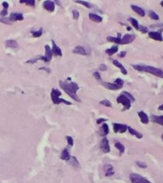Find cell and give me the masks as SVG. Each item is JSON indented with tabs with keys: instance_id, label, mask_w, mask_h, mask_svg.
Instances as JSON below:
<instances>
[{
	"instance_id": "44",
	"label": "cell",
	"mask_w": 163,
	"mask_h": 183,
	"mask_svg": "<svg viewBox=\"0 0 163 183\" xmlns=\"http://www.w3.org/2000/svg\"><path fill=\"white\" fill-rule=\"evenodd\" d=\"M106 121H107V119H106V118H98L96 120V123L100 124V123H103V122H106Z\"/></svg>"
},
{
	"instance_id": "33",
	"label": "cell",
	"mask_w": 163,
	"mask_h": 183,
	"mask_svg": "<svg viewBox=\"0 0 163 183\" xmlns=\"http://www.w3.org/2000/svg\"><path fill=\"white\" fill-rule=\"evenodd\" d=\"M76 2L78 3V4H80V5H83L84 7L87 8V9H91V8H92V4L87 2V1H83V0H76Z\"/></svg>"
},
{
	"instance_id": "43",
	"label": "cell",
	"mask_w": 163,
	"mask_h": 183,
	"mask_svg": "<svg viewBox=\"0 0 163 183\" xmlns=\"http://www.w3.org/2000/svg\"><path fill=\"white\" fill-rule=\"evenodd\" d=\"M7 14H8V10L3 9V11L0 12V15H2V17H5V15H7Z\"/></svg>"
},
{
	"instance_id": "1",
	"label": "cell",
	"mask_w": 163,
	"mask_h": 183,
	"mask_svg": "<svg viewBox=\"0 0 163 183\" xmlns=\"http://www.w3.org/2000/svg\"><path fill=\"white\" fill-rule=\"evenodd\" d=\"M59 85L61 87V89L66 93L69 96H71L72 99H75L77 102H81L80 98L78 97V95H76V92L79 89V86L75 82H65V81H60Z\"/></svg>"
},
{
	"instance_id": "14",
	"label": "cell",
	"mask_w": 163,
	"mask_h": 183,
	"mask_svg": "<svg viewBox=\"0 0 163 183\" xmlns=\"http://www.w3.org/2000/svg\"><path fill=\"white\" fill-rule=\"evenodd\" d=\"M53 43V49H52V52H53V55H55V56H61L62 55V51L61 49L55 44V42L53 40L52 41Z\"/></svg>"
},
{
	"instance_id": "36",
	"label": "cell",
	"mask_w": 163,
	"mask_h": 183,
	"mask_svg": "<svg viewBox=\"0 0 163 183\" xmlns=\"http://www.w3.org/2000/svg\"><path fill=\"white\" fill-rule=\"evenodd\" d=\"M100 104L105 106V107H108V108H111L112 107V103L108 100V99H103V100L100 101Z\"/></svg>"
},
{
	"instance_id": "32",
	"label": "cell",
	"mask_w": 163,
	"mask_h": 183,
	"mask_svg": "<svg viewBox=\"0 0 163 183\" xmlns=\"http://www.w3.org/2000/svg\"><path fill=\"white\" fill-rule=\"evenodd\" d=\"M69 161H70L71 165H72V166H74V167H76H76L78 168L79 166H80V165H79V163H78V161H77V159H76L75 156H71V159H70V160H69Z\"/></svg>"
},
{
	"instance_id": "50",
	"label": "cell",
	"mask_w": 163,
	"mask_h": 183,
	"mask_svg": "<svg viewBox=\"0 0 163 183\" xmlns=\"http://www.w3.org/2000/svg\"><path fill=\"white\" fill-rule=\"evenodd\" d=\"M158 110H159V111H163V105H160V106H159Z\"/></svg>"
},
{
	"instance_id": "20",
	"label": "cell",
	"mask_w": 163,
	"mask_h": 183,
	"mask_svg": "<svg viewBox=\"0 0 163 183\" xmlns=\"http://www.w3.org/2000/svg\"><path fill=\"white\" fill-rule=\"evenodd\" d=\"M5 45L6 47L8 48H12V49H16V48H18V43H17V41H15L13 39H9V40H7L6 42H5Z\"/></svg>"
},
{
	"instance_id": "26",
	"label": "cell",
	"mask_w": 163,
	"mask_h": 183,
	"mask_svg": "<svg viewBox=\"0 0 163 183\" xmlns=\"http://www.w3.org/2000/svg\"><path fill=\"white\" fill-rule=\"evenodd\" d=\"M107 40L109 41V42H113V43H116V44L119 45V44H120V40H121V36H120V35L118 34L117 37L108 36V37H107Z\"/></svg>"
},
{
	"instance_id": "24",
	"label": "cell",
	"mask_w": 163,
	"mask_h": 183,
	"mask_svg": "<svg viewBox=\"0 0 163 183\" xmlns=\"http://www.w3.org/2000/svg\"><path fill=\"white\" fill-rule=\"evenodd\" d=\"M152 121L163 126V115H153L152 116Z\"/></svg>"
},
{
	"instance_id": "51",
	"label": "cell",
	"mask_w": 163,
	"mask_h": 183,
	"mask_svg": "<svg viewBox=\"0 0 163 183\" xmlns=\"http://www.w3.org/2000/svg\"><path fill=\"white\" fill-rule=\"evenodd\" d=\"M160 5H161V7L163 8V0H162V1L160 2Z\"/></svg>"
},
{
	"instance_id": "18",
	"label": "cell",
	"mask_w": 163,
	"mask_h": 183,
	"mask_svg": "<svg viewBox=\"0 0 163 183\" xmlns=\"http://www.w3.org/2000/svg\"><path fill=\"white\" fill-rule=\"evenodd\" d=\"M131 8H132V10H133L135 13H136L138 15H140L141 17H143V16H145V11L142 9V8H140L139 6H136V5H132V6H131Z\"/></svg>"
},
{
	"instance_id": "2",
	"label": "cell",
	"mask_w": 163,
	"mask_h": 183,
	"mask_svg": "<svg viewBox=\"0 0 163 183\" xmlns=\"http://www.w3.org/2000/svg\"><path fill=\"white\" fill-rule=\"evenodd\" d=\"M133 68L135 71L149 73H152L157 77L163 78V70H161L159 68H156V67H153V66H147V65H139V64L133 65Z\"/></svg>"
},
{
	"instance_id": "47",
	"label": "cell",
	"mask_w": 163,
	"mask_h": 183,
	"mask_svg": "<svg viewBox=\"0 0 163 183\" xmlns=\"http://www.w3.org/2000/svg\"><path fill=\"white\" fill-rule=\"evenodd\" d=\"M139 30H140V32H147V31H148L147 28L143 27V26H140V27H139Z\"/></svg>"
},
{
	"instance_id": "22",
	"label": "cell",
	"mask_w": 163,
	"mask_h": 183,
	"mask_svg": "<svg viewBox=\"0 0 163 183\" xmlns=\"http://www.w3.org/2000/svg\"><path fill=\"white\" fill-rule=\"evenodd\" d=\"M61 159L62 160H65V161H69L70 159H71V155H70V152H69V150L66 148V149H64L62 153H61Z\"/></svg>"
},
{
	"instance_id": "10",
	"label": "cell",
	"mask_w": 163,
	"mask_h": 183,
	"mask_svg": "<svg viewBox=\"0 0 163 183\" xmlns=\"http://www.w3.org/2000/svg\"><path fill=\"white\" fill-rule=\"evenodd\" d=\"M148 35L150 38L153 40H157V41H163V37L160 32H156V31H152L148 32Z\"/></svg>"
},
{
	"instance_id": "9",
	"label": "cell",
	"mask_w": 163,
	"mask_h": 183,
	"mask_svg": "<svg viewBox=\"0 0 163 183\" xmlns=\"http://www.w3.org/2000/svg\"><path fill=\"white\" fill-rule=\"evenodd\" d=\"M128 130V126L124 125V124H119V123H113V131L115 133H120L123 134Z\"/></svg>"
},
{
	"instance_id": "16",
	"label": "cell",
	"mask_w": 163,
	"mask_h": 183,
	"mask_svg": "<svg viewBox=\"0 0 163 183\" xmlns=\"http://www.w3.org/2000/svg\"><path fill=\"white\" fill-rule=\"evenodd\" d=\"M72 53L76 54H80V55H87V52L82 46H76L74 50H72Z\"/></svg>"
},
{
	"instance_id": "31",
	"label": "cell",
	"mask_w": 163,
	"mask_h": 183,
	"mask_svg": "<svg viewBox=\"0 0 163 183\" xmlns=\"http://www.w3.org/2000/svg\"><path fill=\"white\" fill-rule=\"evenodd\" d=\"M115 146H116V148L119 151L120 155H122V154H123V153L125 152V146H124L123 144H121L120 142H116Z\"/></svg>"
},
{
	"instance_id": "3",
	"label": "cell",
	"mask_w": 163,
	"mask_h": 183,
	"mask_svg": "<svg viewBox=\"0 0 163 183\" xmlns=\"http://www.w3.org/2000/svg\"><path fill=\"white\" fill-rule=\"evenodd\" d=\"M61 95V92L58 91L57 89H53L52 92H51V98H52V101L54 104L55 105H58L60 103H64V104H67V105H71L72 103L65 100V99H62L60 97Z\"/></svg>"
},
{
	"instance_id": "37",
	"label": "cell",
	"mask_w": 163,
	"mask_h": 183,
	"mask_svg": "<svg viewBox=\"0 0 163 183\" xmlns=\"http://www.w3.org/2000/svg\"><path fill=\"white\" fill-rule=\"evenodd\" d=\"M136 165L138 166L139 168H142V169H146L147 168V165H146L144 162H140V161H136Z\"/></svg>"
},
{
	"instance_id": "29",
	"label": "cell",
	"mask_w": 163,
	"mask_h": 183,
	"mask_svg": "<svg viewBox=\"0 0 163 183\" xmlns=\"http://www.w3.org/2000/svg\"><path fill=\"white\" fill-rule=\"evenodd\" d=\"M19 3L21 4H25L31 7H35V0H19Z\"/></svg>"
},
{
	"instance_id": "49",
	"label": "cell",
	"mask_w": 163,
	"mask_h": 183,
	"mask_svg": "<svg viewBox=\"0 0 163 183\" xmlns=\"http://www.w3.org/2000/svg\"><path fill=\"white\" fill-rule=\"evenodd\" d=\"M40 70H45V71H47L48 73H51V71L48 70V68H40Z\"/></svg>"
},
{
	"instance_id": "48",
	"label": "cell",
	"mask_w": 163,
	"mask_h": 183,
	"mask_svg": "<svg viewBox=\"0 0 163 183\" xmlns=\"http://www.w3.org/2000/svg\"><path fill=\"white\" fill-rule=\"evenodd\" d=\"M125 55H126V52H121V53H120V54H119V56H120V57H124Z\"/></svg>"
},
{
	"instance_id": "28",
	"label": "cell",
	"mask_w": 163,
	"mask_h": 183,
	"mask_svg": "<svg viewBox=\"0 0 163 183\" xmlns=\"http://www.w3.org/2000/svg\"><path fill=\"white\" fill-rule=\"evenodd\" d=\"M128 20H129V22L131 23V25H132V26H133L135 30H139L140 25H139V23H138V21H137L135 18H134V17H130Z\"/></svg>"
},
{
	"instance_id": "13",
	"label": "cell",
	"mask_w": 163,
	"mask_h": 183,
	"mask_svg": "<svg viewBox=\"0 0 163 183\" xmlns=\"http://www.w3.org/2000/svg\"><path fill=\"white\" fill-rule=\"evenodd\" d=\"M102 85L108 90H112V91H117V90H119L121 89L122 87L116 84V83H110V82H103Z\"/></svg>"
},
{
	"instance_id": "8",
	"label": "cell",
	"mask_w": 163,
	"mask_h": 183,
	"mask_svg": "<svg viewBox=\"0 0 163 183\" xmlns=\"http://www.w3.org/2000/svg\"><path fill=\"white\" fill-rule=\"evenodd\" d=\"M135 36L134 35H130V34H127L125 35H123L121 37V40H120V44L119 45H124V44H129V43H132L133 41L135 40Z\"/></svg>"
},
{
	"instance_id": "27",
	"label": "cell",
	"mask_w": 163,
	"mask_h": 183,
	"mask_svg": "<svg viewBox=\"0 0 163 183\" xmlns=\"http://www.w3.org/2000/svg\"><path fill=\"white\" fill-rule=\"evenodd\" d=\"M117 52H118V46H113L110 49L106 50V54H107L108 55H113V54H117Z\"/></svg>"
},
{
	"instance_id": "23",
	"label": "cell",
	"mask_w": 163,
	"mask_h": 183,
	"mask_svg": "<svg viewBox=\"0 0 163 183\" xmlns=\"http://www.w3.org/2000/svg\"><path fill=\"white\" fill-rule=\"evenodd\" d=\"M130 134H131L132 136H135V137H137L138 139H140V138H142V134H140V133H138L136 130H135L134 128H132V127H129L128 126V130H127Z\"/></svg>"
},
{
	"instance_id": "4",
	"label": "cell",
	"mask_w": 163,
	"mask_h": 183,
	"mask_svg": "<svg viewBox=\"0 0 163 183\" xmlns=\"http://www.w3.org/2000/svg\"><path fill=\"white\" fill-rule=\"evenodd\" d=\"M117 102L120 103L124 106V110H129L132 106V101L130 100V98H128L126 95H124L123 94H121L117 98Z\"/></svg>"
},
{
	"instance_id": "6",
	"label": "cell",
	"mask_w": 163,
	"mask_h": 183,
	"mask_svg": "<svg viewBox=\"0 0 163 183\" xmlns=\"http://www.w3.org/2000/svg\"><path fill=\"white\" fill-rule=\"evenodd\" d=\"M52 58H53V52H52V50H51L50 46L46 45L45 46V56H40L39 59H42L44 62L48 63V62H50L52 60Z\"/></svg>"
},
{
	"instance_id": "45",
	"label": "cell",
	"mask_w": 163,
	"mask_h": 183,
	"mask_svg": "<svg viewBox=\"0 0 163 183\" xmlns=\"http://www.w3.org/2000/svg\"><path fill=\"white\" fill-rule=\"evenodd\" d=\"M99 70H100V71H106V70H107V66L104 65V64H101V65L99 66Z\"/></svg>"
},
{
	"instance_id": "30",
	"label": "cell",
	"mask_w": 163,
	"mask_h": 183,
	"mask_svg": "<svg viewBox=\"0 0 163 183\" xmlns=\"http://www.w3.org/2000/svg\"><path fill=\"white\" fill-rule=\"evenodd\" d=\"M148 14L150 16V18L153 19V20H156V21H158L159 20V16L157 13H154V11H149L148 12Z\"/></svg>"
},
{
	"instance_id": "46",
	"label": "cell",
	"mask_w": 163,
	"mask_h": 183,
	"mask_svg": "<svg viewBox=\"0 0 163 183\" xmlns=\"http://www.w3.org/2000/svg\"><path fill=\"white\" fill-rule=\"evenodd\" d=\"M2 6H3V9L4 10H8V8H9V4H8V2H3Z\"/></svg>"
},
{
	"instance_id": "41",
	"label": "cell",
	"mask_w": 163,
	"mask_h": 183,
	"mask_svg": "<svg viewBox=\"0 0 163 183\" xmlns=\"http://www.w3.org/2000/svg\"><path fill=\"white\" fill-rule=\"evenodd\" d=\"M115 83H116V84H117V85H119V86H121V87H123L124 81L122 80L121 78H117V79H116V81H115Z\"/></svg>"
},
{
	"instance_id": "39",
	"label": "cell",
	"mask_w": 163,
	"mask_h": 183,
	"mask_svg": "<svg viewBox=\"0 0 163 183\" xmlns=\"http://www.w3.org/2000/svg\"><path fill=\"white\" fill-rule=\"evenodd\" d=\"M72 17H74V19L77 20L79 18V12L75 10V11H72Z\"/></svg>"
},
{
	"instance_id": "12",
	"label": "cell",
	"mask_w": 163,
	"mask_h": 183,
	"mask_svg": "<svg viewBox=\"0 0 163 183\" xmlns=\"http://www.w3.org/2000/svg\"><path fill=\"white\" fill-rule=\"evenodd\" d=\"M103 171L105 173L106 177H112L113 174H115V171H113V167L111 164H105L103 166Z\"/></svg>"
},
{
	"instance_id": "25",
	"label": "cell",
	"mask_w": 163,
	"mask_h": 183,
	"mask_svg": "<svg viewBox=\"0 0 163 183\" xmlns=\"http://www.w3.org/2000/svg\"><path fill=\"white\" fill-rule=\"evenodd\" d=\"M109 134V126L106 123H103V125L100 129V135L102 136H106Z\"/></svg>"
},
{
	"instance_id": "42",
	"label": "cell",
	"mask_w": 163,
	"mask_h": 183,
	"mask_svg": "<svg viewBox=\"0 0 163 183\" xmlns=\"http://www.w3.org/2000/svg\"><path fill=\"white\" fill-rule=\"evenodd\" d=\"M94 77H95V79H97V80H101V77H100V74L97 73V72H95V73H94Z\"/></svg>"
},
{
	"instance_id": "15",
	"label": "cell",
	"mask_w": 163,
	"mask_h": 183,
	"mask_svg": "<svg viewBox=\"0 0 163 183\" xmlns=\"http://www.w3.org/2000/svg\"><path fill=\"white\" fill-rule=\"evenodd\" d=\"M10 19L13 21H22L24 19V16L20 13H12L10 15Z\"/></svg>"
},
{
	"instance_id": "21",
	"label": "cell",
	"mask_w": 163,
	"mask_h": 183,
	"mask_svg": "<svg viewBox=\"0 0 163 183\" xmlns=\"http://www.w3.org/2000/svg\"><path fill=\"white\" fill-rule=\"evenodd\" d=\"M138 116H139V118L143 124H147L149 122V116L146 114L145 112H143V111L138 112Z\"/></svg>"
},
{
	"instance_id": "40",
	"label": "cell",
	"mask_w": 163,
	"mask_h": 183,
	"mask_svg": "<svg viewBox=\"0 0 163 183\" xmlns=\"http://www.w3.org/2000/svg\"><path fill=\"white\" fill-rule=\"evenodd\" d=\"M66 139H67V141H68V144L72 147V146H74V139H72V136H66Z\"/></svg>"
},
{
	"instance_id": "35",
	"label": "cell",
	"mask_w": 163,
	"mask_h": 183,
	"mask_svg": "<svg viewBox=\"0 0 163 183\" xmlns=\"http://www.w3.org/2000/svg\"><path fill=\"white\" fill-rule=\"evenodd\" d=\"M0 23H3V24H6V25H11L12 20L5 16V17H0Z\"/></svg>"
},
{
	"instance_id": "5",
	"label": "cell",
	"mask_w": 163,
	"mask_h": 183,
	"mask_svg": "<svg viewBox=\"0 0 163 183\" xmlns=\"http://www.w3.org/2000/svg\"><path fill=\"white\" fill-rule=\"evenodd\" d=\"M130 181L132 183H151L147 178L135 173H132L130 174Z\"/></svg>"
},
{
	"instance_id": "7",
	"label": "cell",
	"mask_w": 163,
	"mask_h": 183,
	"mask_svg": "<svg viewBox=\"0 0 163 183\" xmlns=\"http://www.w3.org/2000/svg\"><path fill=\"white\" fill-rule=\"evenodd\" d=\"M100 149L101 151L104 154H108L110 153V145H109V141L108 139L106 138L105 136H103L102 140H101V143H100Z\"/></svg>"
},
{
	"instance_id": "38",
	"label": "cell",
	"mask_w": 163,
	"mask_h": 183,
	"mask_svg": "<svg viewBox=\"0 0 163 183\" xmlns=\"http://www.w3.org/2000/svg\"><path fill=\"white\" fill-rule=\"evenodd\" d=\"M122 94H123L124 95H126L128 98H130V100H131V101H135V97H134L131 94L127 93V92H123V93H122Z\"/></svg>"
},
{
	"instance_id": "34",
	"label": "cell",
	"mask_w": 163,
	"mask_h": 183,
	"mask_svg": "<svg viewBox=\"0 0 163 183\" xmlns=\"http://www.w3.org/2000/svg\"><path fill=\"white\" fill-rule=\"evenodd\" d=\"M42 34H43L42 29H40L39 31H32V32H31V35H32V36L35 37V38H37V37H40V36L42 35Z\"/></svg>"
},
{
	"instance_id": "19",
	"label": "cell",
	"mask_w": 163,
	"mask_h": 183,
	"mask_svg": "<svg viewBox=\"0 0 163 183\" xmlns=\"http://www.w3.org/2000/svg\"><path fill=\"white\" fill-rule=\"evenodd\" d=\"M113 64L116 66V67H117L120 71H121V73H122V74H124V76H126V74L128 73V72H127V70L125 69V67L123 65H122L120 62H118L117 60H113Z\"/></svg>"
},
{
	"instance_id": "11",
	"label": "cell",
	"mask_w": 163,
	"mask_h": 183,
	"mask_svg": "<svg viewBox=\"0 0 163 183\" xmlns=\"http://www.w3.org/2000/svg\"><path fill=\"white\" fill-rule=\"evenodd\" d=\"M43 7L46 11H48L49 13H53L54 11V8H55V5H54V2L52 1V0H46V1L43 3Z\"/></svg>"
},
{
	"instance_id": "17",
	"label": "cell",
	"mask_w": 163,
	"mask_h": 183,
	"mask_svg": "<svg viewBox=\"0 0 163 183\" xmlns=\"http://www.w3.org/2000/svg\"><path fill=\"white\" fill-rule=\"evenodd\" d=\"M89 18H90V20H92V21H94L95 23H100L103 20L100 15L96 14V13H89Z\"/></svg>"
}]
</instances>
